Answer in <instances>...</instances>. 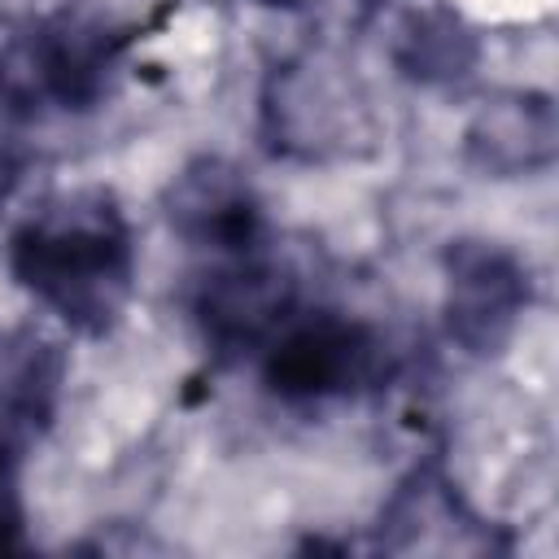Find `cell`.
<instances>
[{
	"instance_id": "cell-2",
	"label": "cell",
	"mask_w": 559,
	"mask_h": 559,
	"mask_svg": "<svg viewBox=\"0 0 559 559\" xmlns=\"http://www.w3.org/2000/svg\"><path fill=\"white\" fill-rule=\"evenodd\" d=\"M520 306L524 275L515 258L493 245H459L450 253V332L467 349L489 354L493 345H502Z\"/></svg>"
},
{
	"instance_id": "cell-6",
	"label": "cell",
	"mask_w": 559,
	"mask_h": 559,
	"mask_svg": "<svg viewBox=\"0 0 559 559\" xmlns=\"http://www.w3.org/2000/svg\"><path fill=\"white\" fill-rule=\"evenodd\" d=\"M57 384V367L48 358V345L31 336L0 341V424L13 432V424H35L48 411Z\"/></svg>"
},
{
	"instance_id": "cell-4",
	"label": "cell",
	"mask_w": 559,
	"mask_h": 559,
	"mask_svg": "<svg viewBox=\"0 0 559 559\" xmlns=\"http://www.w3.org/2000/svg\"><path fill=\"white\" fill-rule=\"evenodd\" d=\"M467 153L489 175H528L555 157V109L546 96H498L467 127Z\"/></svg>"
},
{
	"instance_id": "cell-1",
	"label": "cell",
	"mask_w": 559,
	"mask_h": 559,
	"mask_svg": "<svg viewBox=\"0 0 559 559\" xmlns=\"http://www.w3.org/2000/svg\"><path fill=\"white\" fill-rule=\"evenodd\" d=\"M13 271L61 319L105 328L131 280L127 227L105 197L57 201L13 236Z\"/></svg>"
},
{
	"instance_id": "cell-7",
	"label": "cell",
	"mask_w": 559,
	"mask_h": 559,
	"mask_svg": "<svg viewBox=\"0 0 559 559\" xmlns=\"http://www.w3.org/2000/svg\"><path fill=\"white\" fill-rule=\"evenodd\" d=\"M17 489H13V445H9V428L0 424V546L17 542Z\"/></svg>"
},
{
	"instance_id": "cell-5",
	"label": "cell",
	"mask_w": 559,
	"mask_h": 559,
	"mask_svg": "<svg viewBox=\"0 0 559 559\" xmlns=\"http://www.w3.org/2000/svg\"><path fill=\"white\" fill-rule=\"evenodd\" d=\"M170 218L179 223L183 236L214 245V249H249L253 227H258V210L245 183L218 162H205L179 179Z\"/></svg>"
},
{
	"instance_id": "cell-3",
	"label": "cell",
	"mask_w": 559,
	"mask_h": 559,
	"mask_svg": "<svg viewBox=\"0 0 559 559\" xmlns=\"http://www.w3.org/2000/svg\"><path fill=\"white\" fill-rule=\"evenodd\" d=\"M367 354L371 349H367L362 332H354L345 323H332V319L301 323L288 336H280L275 349L266 354V380L288 397L336 393L362 376Z\"/></svg>"
}]
</instances>
